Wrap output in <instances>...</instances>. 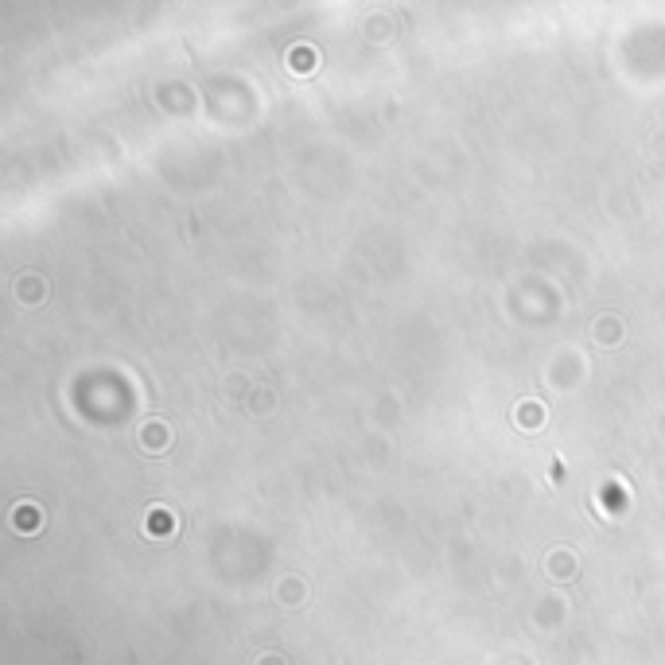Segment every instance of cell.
Wrapping results in <instances>:
<instances>
[{"mask_svg": "<svg viewBox=\"0 0 665 665\" xmlns=\"http://www.w3.org/2000/svg\"><path fill=\"white\" fill-rule=\"evenodd\" d=\"M545 568H548V576H553V580L568 584V580L576 576V553H572V548H553V553H548V560H545Z\"/></svg>", "mask_w": 665, "mask_h": 665, "instance_id": "obj_1", "label": "cell"}, {"mask_svg": "<svg viewBox=\"0 0 665 665\" xmlns=\"http://www.w3.org/2000/svg\"><path fill=\"white\" fill-rule=\"evenodd\" d=\"M20 300L24 303H39L43 300V280L39 277H20Z\"/></svg>", "mask_w": 665, "mask_h": 665, "instance_id": "obj_4", "label": "cell"}, {"mask_svg": "<svg viewBox=\"0 0 665 665\" xmlns=\"http://www.w3.org/2000/svg\"><path fill=\"white\" fill-rule=\"evenodd\" d=\"M168 428H164V424L160 421H148V424H144V436H140V444L144 447H168Z\"/></svg>", "mask_w": 665, "mask_h": 665, "instance_id": "obj_3", "label": "cell"}, {"mask_svg": "<svg viewBox=\"0 0 665 665\" xmlns=\"http://www.w3.org/2000/svg\"><path fill=\"white\" fill-rule=\"evenodd\" d=\"M591 335H595V343H603V346H615V343H623V323L615 320V315H599L595 323H591Z\"/></svg>", "mask_w": 665, "mask_h": 665, "instance_id": "obj_2", "label": "cell"}, {"mask_svg": "<svg viewBox=\"0 0 665 665\" xmlns=\"http://www.w3.org/2000/svg\"><path fill=\"white\" fill-rule=\"evenodd\" d=\"M541 404H518V421H522V428H541Z\"/></svg>", "mask_w": 665, "mask_h": 665, "instance_id": "obj_5", "label": "cell"}]
</instances>
